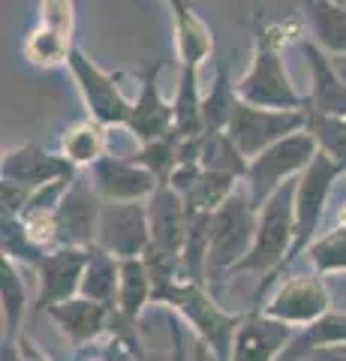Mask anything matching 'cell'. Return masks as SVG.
<instances>
[{
  "label": "cell",
  "mask_w": 346,
  "mask_h": 361,
  "mask_svg": "<svg viewBox=\"0 0 346 361\" xmlns=\"http://www.w3.org/2000/svg\"><path fill=\"white\" fill-rule=\"evenodd\" d=\"M295 244V180L277 190L259 205V223H256V241L250 247L247 259L238 265L235 274H265L259 283V301L271 280L289 268V256H292Z\"/></svg>",
  "instance_id": "1"
},
{
  "label": "cell",
  "mask_w": 346,
  "mask_h": 361,
  "mask_svg": "<svg viewBox=\"0 0 346 361\" xmlns=\"http://www.w3.org/2000/svg\"><path fill=\"white\" fill-rule=\"evenodd\" d=\"M256 223H259V208L250 199L247 187L232 193L223 205L211 214V244H208V289L214 292L220 277H232L238 265L247 259L256 241Z\"/></svg>",
  "instance_id": "2"
},
{
  "label": "cell",
  "mask_w": 346,
  "mask_h": 361,
  "mask_svg": "<svg viewBox=\"0 0 346 361\" xmlns=\"http://www.w3.org/2000/svg\"><path fill=\"white\" fill-rule=\"evenodd\" d=\"M154 301L166 304V307H172L181 316L190 334L199 343H205L217 361H229L232 337H235L241 316H232L223 310L208 286L190 283V280H175V283L157 289V298Z\"/></svg>",
  "instance_id": "3"
},
{
  "label": "cell",
  "mask_w": 346,
  "mask_h": 361,
  "mask_svg": "<svg viewBox=\"0 0 346 361\" xmlns=\"http://www.w3.org/2000/svg\"><path fill=\"white\" fill-rule=\"evenodd\" d=\"M280 27L256 21V49L253 63L238 82V97L244 103L265 106V109H307V99L298 94L289 78L280 54Z\"/></svg>",
  "instance_id": "4"
},
{
  "label": "cell",
  "mask_w": 346,
  "mask_h": 361,
  "mask_svg": "<svg viewBox=\"0 0 346 361\" xmlns=\"http://www.w3.org/2000/svg\"><path fill=\"white\" fill-rule=\"evenodd\" d=\"M316 154H319V145L307 130L283 135L280 142L268 145L262 154H256L247 166V175H244V187H247L250 199L256 202V208L271 193H277L286 180H295L314 163Z\"/></svg>",
  "instance_id": "5"
},
{
  "label": "cell",
  "mask_w": 346,
  "mask_h": 361,
  "mask_svg": "<svg viewBox=\"0 0 346 361\" xmlns=\"http://www.w3.org/2000/svg\"><path fill=\"white\" fill-rule=\"evenodd\" d=\"M346 175L343 169L326 154H316L314 163H310L304 172L295 178V244H292V256H289V265L292 259H298L301 253L310 247V241L319 235V226L326 220V208L331 199V190L338 184V178Z\"/></svg>",
  "instance_id": "6"
},
{
  "label": "cell",
  "mask_w": 346,
  "mask_h": 361,
  "mask_svg": "<svg viewBox=\"0 0 346 361\" xmlns=\"http://www.w3.org/2000/svg\"><path fill=\"white\" fill-rule=\"evenodd\" d=\"M259 307L274 319L292 325V329H307L331 310V292L326 286V274H319V271H304V274L289 271L271 295L259 301Z\"/></svg>",
  "instance_id": "7"
},
{
  "label": "cell",
  "mask_w": 346,
  "mask_h": 361,
  "mask_svg": "<svg viewBox=\"0 0 346 361\" xmlns=\"http://www.w3.org/2000/svg\"><path fill=\"white\" fill-rule=\"evenodd\" d=\"M307 127V109H265L238 99L226 133L235 139L247 160L262 154L268 145L280 142L283 135H292Z\"/></svg>",
  "instance_id": "8"
},
{
  "label": "cell",
  "mask_w": 346,
  "mask_h": 361,
  "mask_svg": "<svg viewBox=\"0 0 346 361\" xmlns=\"http://www.w3.org/2000/svg\"><path fill=\"white\" fill-rule=\"evenodd\" d=\"M73 73V82L79 87V94L85 99V109L94 121H99L103 127L115 130V127H127L132 103L127 99V94L118 87V82L109 73H103L99 66L87 58V54L75 45L70 51V61H66Z\"/></svg>",
  "instance_id": "9"
},
{
  "label": "cell",
  "mask_w": 346,
  "mask_h": 361,
  "mask_svg": "<svg viewBox=\"0 0 346 361\" xmlns=\"http://www.w3.org/2000/svg\"><path fill=\"white\" fill-rule=\"evenodd\" d=\"M151 244L148 202H106L99 214L97 247H103L118 259L144 256Z\"/></svg>",
  "instance_id": "10"
},
{
  "label": "cell",
  "mask_w": 346,
  "mask_h": 361,
  "mask_svg": "<svg viewBox=\"0 0 346 361\" xmlns=\"http://www.w3.org/2000/svg\"><path fill=\"white\" fill-rule=\"evenodd\" d=\"M87 253L91 250H85V247H54V250L42 253V259L33 265L37 280H39V292H37V301H33V310L42 313V310L54 307V304L79 295Z\"/></svg>",
  "instance_id": "11"
},
{
  "label": "cell",
  "mask_w": 346,
  "mask_h": 361,
  "mask_svg": "<svg viewBox=\"0 0 346 361\" xmlns=\"http://www.w3.org/2000/svg\"><path fill=\"white\" fill-rule=\"evenodd\" d=\"M54 214H58V226H61V247H85V250L97 247L103 196L97 193L91 178L75 175Z\"/></svg>",
  "instance_id": "12"
},
{
  "label": "cell",
  "mask_w": 346,
  "mask_h": 361,
  "mask_svg": "<svg viewBox=\"0 0 346 361\" xmlns=\"http://www.w3.org/2000/svg\"><path fill=\"white\" fill-rule=\"evenodd\" d=\"M295 331L298 329L268 316L262 307L253 310L241 316L229 361H283L289 343L295 341Z\"/></svg>",
  "instance_id": "13"
},
{
  "label": "cell",
  "mask_w": 346,
  "mask_h": 361,
  "mask_svg": "<svg viewBox=\"0 0 346 361\" xmlns=\"http://www.w3.org/2000/svg\"><path fill=\"white\" fill-rule=\"evenodd\" d=\"M87 178L106 202H148L160 180L144 169L136 157L106 154L87 169Z\"/></svg>",
  "instance_id": "14"
},
{
  "label": "cell",
  "mask_w": 346,
  "mask_h": 361,
  "mask_svg": "<svg viewBox=\"0 0 346 361\" xmlns=\"http://www.w3.org/2000/svg\"><path fill=\"white\" fill-rule=\"evenodd\" d=\"M127 130L139 145L166 139L175 133V109L169 99L160 94V63H154L148 73L142 75L139 97L132 99V111L127 121Z\"/></svg>",
  "instance_id": "15"
},
{
  "label": "cell",
  "mask_w": 346,
  "mask_h": 361,
  "mask_svg": "<svg viewBox=\"0 0 346 361\" xmlns=\"http://www.w3.org/2000/svg\"><path fill=\"white\" fill-rule=\"evenodd\" d=\"M79 169H75L61 151H49L42 145H21L4 154V163H0V178L16 180V184H25L30 190H37L42 184H51V180H63L73 178Z\"/></svg>",
  "instance_id": "16"
},
{
  "label": "cell",
  "mask_w": 346,
  "mask_h": 361,
  "mask_svg": "<svg viewBox=\"0 0 346 361\" xmlns=\"http://www.w3.org/2000/svg\"><path fill=\"white\" fill-rule=\"evenodd\" d=\"M148 220H151V247L181 256L190 229V208L184 196L169 184H160L148 199Z\"/></svg>",
  "instance_id": "17"
},
{
  "label": "cell",
  "mask_w": 346,
  "mask_h": 361,
  "mask_svg": "<svg viewBox=\"0 0 346 361\" xmlns=\"http://www.w3.org/2000/svg\"><path fill=\"white\" fill-rule=\"evenodd\" d=\"M301 51L307 58V70H310V97H307V109L319 111V115H338L346 118V82L340 78L338 66H334L331 54L316 45L314 39L301 42Z\"/></svg>",
  "instance_id": "18"
},
{
  "label": "cell",
  "mask_w": 346,
  "mask_h": 361,
  "mask_svg": "<svg viewBox=\"0 0 346 361\" xmlns=\"http://www.w3.org/2000/svg\"><path fill=\"white\" fill-rule=\"evenodd\" d=\"M111 310L115 307H109V304H99V301L85 298V295H73V298L49 307L46 313L51 316V322L70 337V343L82 346V343L97 341L103 331H109Z\"/></svg>",
  "instance_id": "19"
},
{
  "label": "cell",
  "mask_w": 346,
  "mask_h": 361,
  "mask_svg": "<svg viewBox=\"0 0 346 361\" xmlns=\"http://www.w3.org/2000/svg\"><path fill=\"white\" fill-rule=\"evenodd\" d=\"M172 25H175V51L181 66H202L214 54V33L205 25V18L190 6V0H172Z\"/></svg>",
  "instance_id": "20"
},
{
  "label": "cell",
  "mask_w": 346,
  "mask_h": 361,
  "mask_svg": "<svg viewBox=\"0 0 346 361\" xmlns=\"http://www.w3.org/2000/svg\"><path fill=\"white\" fill-rule=\"evenodd\" d=\"M310 37L328 54H346V4L343 0H301Z\"/></svg>",
  "instance_id": "21"
},
{
  "label": "cell",
  "mask_w": 346,
  "mask_h": 361,
  "mask_svg": "<svg viewBox=\"0 0 346 361\" xmlns=\"http://www.w3.org/2000/svg\"><path fill=\"white\" fill-rule=\"evenodd\" d=\"M340 346H346V313L328 310L314 325L295 331V341L289 343L283 361H301L310 355L316 358V355L331 353V349H340Z\"/></svg>",
  "instance_id": "22"
},
{
  "label": "cell",
  "mask_w": 346,
  "mask_h": 361,
  "mask_svg": "<svg viewBox=\"0 0 346 361\" xmlns=\"http://www.w3.org/2000/svg\"><path fill=\"white\" fill-rule=\"evenodd\" d=\"M58 151L75 169H91L97 160H103L109 154V127H103V123L94 118L73 123V127L61 135Z\"/></svg>",
  "instance_id": "23"
},
{
  "label": "cell",
  "mask_w": 346,
  "mask_h": 361,
  "mask_svg": "<svg viewBox=\"0 0 346 361\" xmlns=\"http://www.w3.org/2000/svg\"><path fill=\"white\" fill-rule=\"evenodd\" d=\"M118 289H121V259L111 256L109 250H103V247H91L79 295L115 307L118 304Z\"/></svg>",
  "instance_id": "24"
},
{
  "label": "cell",
  "mask_w": 346,
  "mask_h": 361,
  "mask_svg": "<svg viewBox=\"0 0 346 361\" xmlns=\"http://www.w3.org/2000/svg\"><path fill=\"white\" fill-rule=\"evenodd\" d=\"M157 298V286L144 259H121V289H118V304L115 310H121L130 319H139L142 310Z\"/></svg>",
  "instance_id": "25"
},
{
  "label": "cell",
  "mask_w": 346,
  "mask_h": 361,
  "mask_svg": "<svg viewBox=\"0 0 346 361\" xmlns=\"http://www.w3.org/2000/svg\"><path fill=\"white\" fill-rule=\"evenodd\" d=\"M238 82H232V66L229 61L217 63V75L214 85L202 97V118H205V133H217L226 130L232 121V111L238 106Z\"/></svg>",
  "instance_id": "26"
},
{
  "label": "cell",
  "mask_w": 346,
  "mask_h": 361,
  "mask_svg": "<svg viewBox=\"0 0 346 361\" xmlns=\"http://www.w3.org/2000/svg\"><path fill=\"white\" fill-rule=\"evenodd\" d=\"M172 109H175V133L178 135H202L205 133L202 97H199V70L196 66H181Z\"/></svg>",
  "instance_id": "27"
},
{
  "label": "cell",
  "mask_w": 346,
  "mask_h": 361,
  "mask_svg": "<svg viewBox=\"0 0 346 361\" xmlns=\"http://www.w3.org/2000/svg\"><path fill=\"white\" fill-rule=\"evenodd\" d=\"M0 301H4L6 337H18L30 301H27V286H25V277H21V271H18V262L9 256L0 259Z\"/></svg>",
  "instance_id": "28"
},
{
  "label": "cell",
  "mask_w": 346,
  "mask_h": 361,
  "mask_svg": "<svg viewBox=\"0 0 346 361\" xmlns=\"http://www.w3.org/2000/svg\"><path fill=\"white\" fill-rule=\"evenodd\" d=\"M199 163H202V169L235 175L241 180H244V175H247V166H250V160L244 157V151L238 148L235 139H232L226 130L202 135V157H199Z\"/></svg>",
  "instance_id": "29"
},
{
  "label": "cell",
  "mask_w": 346,
  "mask_h": 361,
  "mask_svg": "<svg viewBox=\"0 0 346 361\" xmlns=\"http://www.w3.org/2000/svg\"><path fill=\"white\" fill-rule=\"evenodd\" d=\"M241 187V178L226 175V172H211V169H202V175L193 184L190 193H184V202L190 214H214L223 202H226L235 190Z\"/></svg>",
  "instance_id": "30"
},
{
  "label": "cell",
  "mask_w": 346,
  "mask_h": 361,
  "mask_svg": "<svg viewBox=\"0 0 346 361\" xmlns=\"http://www.w3.org/2000/svg\"><path fill=\"white\" fill-rule=\"evenodd\" d=\"M307 262L319 274H346V223L334 220L307 247Z\"/></svg>",
  "instance_id": "31"
},
{
  "label": "cell",
  "mask_w": 346,
  "mask_h": 361,
  "mask_svg": "<svg viewBox=\"0 0 346 361\" xmlns=\"http://www.w3.org/2000/svg\"><path fill=\"white\" fill-rule=\"evenodd\" d=\"M304 130L316 139L319 151L326 157H331V160L346 172V118L319 115V111L307 109V127Z\"/></svg>",
  "instance_id": "32"
},
{
  "label": "cell",
  "mask_w": 346,
  "mask_h": 361,
  "mask_svg": "<svg viewBox=\"0 0 346 361\" xmlns=\"http://www.w3.org/2000/svg\"><path fill=\"white\" fill-rule=\"evenodd\" d=\"M132 157H136V160L148 169L160 184H169V178H172L175 166H178V133L166 135V139H157V142L139 145V151Z\"/></svg>",
  "instance_id": "33"
},
{
  "label": "cell",
  "mask_w": 346,
  "mask_h": 361,
  "mask_svg": "<svg viewBox=\"0 0 346 361\" xmlns=\"http://www.w3.org/2000/svg\"><path fill=\"white\" fill-rule=\"evenodd\" d=\"M73 25H75L73 0H39V18L33 25L37 33L73 45Z\"/></svg>",
  "instance_id": "34"
},
{
  "label": "cell",
  "mask_w": 346,
  "mask_h": 361,
  "mask_svg": "<svg viewBox=\"0 0 346 361\" xmlns=\"http://www.w3.org/2000/svg\"><path fill=\"white\" fill-rule=\"evenodd\" d=\"M42 253L46 250L27 238L25 226H21V217H4V256L33 268L42 259Z\"/></svg>",
  "instance_id": "35"
},
{
  "label": "cell",
  "mask_w": 346,
  "mask_h": 361,
  "mask_svg": "<svg viewBox=\"0 0 346 361\" xmlns=\"http://www.w3.org/2000/svg\"><path fill=\"white\" fill-rule=\"evenodd\" d=\"M21 226H25L27 238L42 247V250H54L61 247V226L54 211H27L21 214Z\"/></svg>",
  "instance_id": "36"
},
{
  "label": "cell",
  "mask_w": 346,
  "mask_h": 361,
  "mask_svg": "<svg viewBox=\"0 0 346 361\" xmlns=\"http://www.w3.org/2000/svg\"><path fill=\"white\" fill-rule=\"evenodd\" d=\"M33 190L25 184H16V180L0 178V202H4V217H21L30 202Z\"/></svg>",
  "instance_id": "37"
},
{
  "label": "cell",
  "mask_w": 346,
  "mask_h": 361,
  "mask_svg": "<svg viewBox=\"0 0 346 361\" xmlns=\"http://www.w3.org/2000/svg\"><path fill=\"white\" fill-rule=\"evenodd\" d=\"M172 355L169 361H196L193 358V334H190L187 325L172 322Z\"/></svg>",
  "instance_id": "38"
},
{
  "label": "cell",
  "mask_w": 346,
  "mask_h": 361,
  "mask_svg": "<svg viewBox=\"0 0 346 361\" xmlns=\"http://www.w3.org/2000/svg\"><path fill=\"white\" fill-rule=\"evenodd\" d=\"M199 175H202V163H178L175 172L169 178V187L178 190V193H190L193 190V184L199 180Z\"/></svg>",
  "instance_id": "39"
},
{
  "label": "cell",
  "mask_w": 346,
  "mask_h": 361,
  "mask_svg": "<svg viewBox=\"0 0 346 361\" xmlns=\"http://www.w3.org/2000/svg\"><path fill=\"white\" fill-rule=\"evenodd\" d=\"M0 361H27L25 349H21V343H18V337H6L4 341V355H0Z\"/></svg>",
  "instance_id": "40"
},
{
  "label": "cell",
  "mask_w": 346,
  "mask_h": 361,
  "mask_svg": "<svg viewBox=\"0 0 346 361\" xmlns=\"http://www.w3.org/2000/svg\"><path fill=\"white\" fill-rule=\"evenodd\" d=\"M193 358H196V361H217V358H214V353H211V349H208L205 343H199L196 337H193Z\"/></svg>",
  "instance_id": "41"
},
{
  "label": "cell",
  "mask_w": 346,
  "mask_h": 361,
  "mask_svg": "<svg viewBox=\"0 0 346 361\" xmlns=\"http://www.w3.org/2000/svg\"><path fill=\"white\" fill-rule=\"evenodd\" d=\"M18 343H21V349H25V358L27 361H49V355H42L30 341H18Z\"/></svg>",
  "instance_id": "42"
},
{
  "label": "cell",
  "mask_w": 346,
  "mask_h": 361,
  "mask_svg": "<svg viewBox=\"0 0 346 361\" xmlns=\"http://www.w3.org/2000/svg\"><path fill=\"white\" fill-rule=\"evenodd\" d=\"M331 61H334V66H338V73H340V78L346 82V54H331Z\"/></svg>",
  "instance_id": "43"
},
{
  "label": "cell",
  "mask_w": 346,
  "mask_h": 361,
  "mask_svg": "<svg viewBox=\"0 0 346 361\" xmlns=\"http://www.w3.org/2000/svg\"><path fill=\"white\" fill-rule=\"evenodd\" d=\"M316 358H322V361H346V353H322Z\"/></svg>",
  "instance_id": "44"
},
{
  "label": "cell",
  "mask_w": 346,
  "mask_h": 361,
  "mask_svg": "<svg viewBox=\"0 0 346 361\" xmlns=\"http://www.w3.org/2000/svg\"><path fill=\"white\" fill-rule=\"evenodd\" d=\"M82 361H109V358L106 355H85Z\"/></svg>",
  "instance_id": "45"
},
{
  "label": "cell",
  "mask_w": 346,
  "mask_h": 361,
  "mask_svg": "<svg viewBox=\"0 0 346 361\" xmlns=\"http://www.w3.org/2000/svg\"><path fill=\"white\" fill-rule=\"evenodd\" d=\"M331 353H346V346H340V349H331Z\"/></svg>",
  "instance_id": "46"
},
{
  "label": "cell",
  "mask_w": 346,
  "mask_h": 361,
  "mask_svg": "<svg viewBox=\"0 0 346 361\" xmlns=\"http://www.w3.org/2000/svg\"><path fill=\"white\" fill-rule=\"evenodd\" d=\"M166 4H172V0H166Z\"/></svg>",
  "instance_id": "47"
}]
</instances>
